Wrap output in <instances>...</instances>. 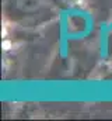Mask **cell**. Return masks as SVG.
Instances as JSON below:
<instances>
[{
  "mask_svg": "<svg viewBox=\"0 0 112 121\" xmlns=\"http://www.w3.org/2000/svg\"><path fill=\"white\" fill-rule=\"evenodd\" d=\"M3 11L8 20L21 26H38L57 14L53 0H4Z\"/></svg>",
  "mask_w": 112,
  "mask_h": 121,
  "instance_id": "1",
  "label": "cell"
}]
</instances>
